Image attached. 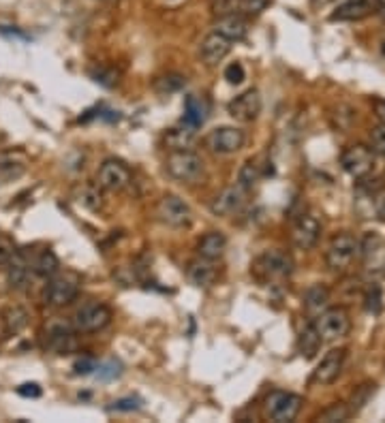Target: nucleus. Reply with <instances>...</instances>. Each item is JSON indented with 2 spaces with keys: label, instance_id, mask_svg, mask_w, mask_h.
<instances>
[{
  "label": "nucleus",
  "instance_id": "nucleus-22",
  "mask_svg": "<svg viewBox=\"0 0 385 423\" xmlns=\"http://www.w3.org/2000/svg\"><path fill=\"white\" fill-rule=\"evenodd\" d=\"M360 255L364 257L369 270L373 274H384L385 276V244L377 235L369 238L366 242H360Z\"/></svg>",
  "mask_w": 385,
  "mask_h": 423
},
{
  "label": "nucleus",
  "instance_id": "nucleus-32",
  "mask_svg": "<svg viewBox=\"0 0 385 423\" xmlns=\"http://www.w3.org/2000/svg\"><path fill=\"white\" fill-rule=\"evenodd\" d=\"M259 178H261V169H259V165L255 163V160H246L244 165H242V169H240V175H238V184L242 186V188H253L257 182H259Z\"/></svg>",
  "mask_w": 385,
  "mask_h": 423
},
{
  "label": "nucleus",
  "instance_id": "nucleus-19",
  "mask_svg": "<svg viewBox=\"0 0 385 423\" xmlns=\"http://www.w3.org/2000/svg\"><path fill=\"white\" fill-rule=\"evenodd\" d=\"M371 13H377L375 0H345L332 13V19L334 21H360V19L369 17Z\"/></svg>",
  "mask_w": 385,
  "mask_h": 423
},
{
  "label": "nucleus",
  "instance_id": "nucleus-9",
  "mask_svg": "<svg viewBox=\"0 0 385 423\" xmlns=\"http://www.w3.org/2000/svg\"><path fill=\"white\" fill-rule=\"evenodd\" d=\"M156 214L167 227L174 229H184L193 223V210L178 195H165L156 208Z\"/></svg>",
  "mask_w": 385,
  "mask_h": 423
},
{
  "label": "nucleus",
  "instance_id": "nucleus-34",
  "mask_svg": "<svg viewBox=\"0 0 385 423\" xmlns=\"http://www.w3.org/2000/svg\"><path fill=\"white\" fill-rule=\"evenodd\" d=\"M375 383H364V385H360L356 392H354V398H351V404H349V409H351V413H358L360 409H364V404L371 400V396L375 394Z\"/></svg>",
  "mask_w": 385,
  "mask_h": 423
},
{
  "label": "nucleus",
  "instance_id": "nucleus-36",
  "mask_svg": "<svg viewBox=\"0 0 385 423\" xmlns=\"http://www.w3.org/2000/svg\"><path fill=\"white\" fill-rule=\"evenodd\" d=\"M369 139H371V150L375 152V154H379V156H384L385 158V124H377L375 128H371V135H369Z\"/></svg>",
  "mask_w": 385,
  "mask_h": 423
},
{
  "label": "nucleus",
  "instance_id": "nucleus-10",
  "mask_svg": "<svg viewBox=\"0 0 385 423\" xmlns=\"http://www.w3.org/2000/svg\"><path fill=\"white\" fill-rule=\"evenodd\" d=\"M206 143L216 154H236L244 148L246 135L244 131L236 126H221V128L210 131V135L206 137Z\"/></svg>",
  "mask_w": 385,
  "mask_h": 423
},
{
  "label": "nucleus",
  "instance_id": "nucleus-7",
  "mask_svg": "<svg viewBox=\"0 0 385 423\" xmlns=\"http://www.w3.org/2000/svg\"><path fill=\"white\" fill-rule=\"evenodd\" d=\"M79 293V278L75 274H54L45 289V302L54 308L71 304Z\"/></svg>",
  "mask_w": 385,
  "mask_h": 423
},
{
  "label": "nucleus",
  "instance_id": "nucleus-17",
  "mask_svg": "<svg viewBox=\"0 0 385 423\" xmlns=\"http://www.w3.org/2000/svg\"><path fill=\"white\" fill-rule=\"evenodd\" d=\"M6 263H9V270H6L9 287L15 289V291L26 289L28 282H30V276H32V263H30L28 255L24 250H15Z\"/></svg>",
  "mask_w": 385,
  "mask_h": 423
},
{
  "label": "nucleus",
  "instance_id": "nucleus-43",
  "mask_svg": "<svg viewBox=\"0 0 385 423\" xmlns=\"http://www.w3.org/2000/svg\"><path fill=\"white\" fill-rule=\"evenodd\" d=\"M15 253V248H13V244L6 240V238H2L0 235V265H4L9 259H11V255Z\"/></svg>",
  "mask_w": 385,
  "mask_h": 423
},
{
  "label": "nucleus",
  "instance_id": "nucleus-49",
  "mask_svg": "<svg viewBox=\"0 0 385 423\" xmlns=\"http://www.w3.org/2000/svg\"><path fill=\"white\" fill-rule=\"evenodd\" d=\"M330 2H334V0H315V4H321V6L324 4H330Z\"/></svg>",
  "mask_w": 385,
  "mask_h": 423
},
{
  "label": "nucleus",
  "instance_id": "nucleus-26",
  "mask_svg": "<svg viewBox=\"0 0 385 423\" xmlns=\"http://www.w3.org/2000/svg\"><path fill=\"white\" fill-rule=\"evenodd\" d=\"M195 141V128L184 124V126H176V128H169L167 135H165V143L171 152L176 150H191Z\"/></svg>",
  "mask_w": 385,
  "mask_h": 423
},
{
  "label": "nucleus",
  "instance_id": "nucleus-4",
  "mask_svg": "<svg viewBox=\"0 0 385 423\" xmlns=\"http://www.w3.org/2000/svg\"><path fill=\"white\" fill-rule=\"evenodd\" d=\"M302 396L291 394V392H272L266 398V417L270 422L276 423H289L298 417V413L302 411Z\"/></svg>",
  "mask_w": 385,
  "mask_h": 423
},
{
  "label": "nucleus",
  "instance_id": "nucleus-45",
  "mask_svg": "<svg viewBox=\"0 0 385 423\" xmlns=\"http://www.w3.org/2000/svg\"><path fill=\"white\" fill-rule=\"evenodd\" d=\"M17 394L24 396V398H39L41 396V387L36 383H26V385H21L17 389Z\"/></svg>",
  "mask_w": 385,
  "mask_h": 423
},
{
  "label": "nucleus",
  "instance_id": "nucleus-48",
  "mask_svg": "<svg viewBox=\"0 0 385 423\" xmlns=\"http://www.w3.org/2000/svg\"><path fill=\"white\" fill-rule=\"evenodd\" d=\"M377 2V13L385 19V0H375Z\"/></svg>",
  "mask_w": 385,
  "mask_h": 423
},
{
  "label": "nucleus",
  "instance_id": "nucleus-41",
  "mask_svg": "<svg viewBox=\"0 0 385 423\" xmlns=\"http://www.w3.org/2000/svg\"><path fill=\"white\" fill-rule=\"evenodd\" d=\"M96 366H99V364H96L94 357H81V360L75 362L73 368H75V374H84V377H86V374H92V372L96 370Z\"/></svg>",
  "mask_w": 385,
  "mask_h": 423
},
{
  "label": "nucleus",
  "instance_id": "nucleus-50",
  "mask_svg": "<svg viewBox=\"0 0 385 423\" xmlns=\"http://www.w3.org/2000/svg\"><path fill=\"white\" fill-rule=\"evenodd\" d=\"M384 180H385V178H384Z\"/></svg>",
  "mask_w": 385,
  "mask_h": 423
},
{
  "label": "nucleus",
  "instance_id": "nucleus-47",
  "mask_svg": "<svg viewBox=\"0 0 385 423\" xmlns=\"http://www.w3.org/2000/svg\"><path fill=\"white\" fill-rule=\"evenodd\" d=\"M9 338V332H6V325H4V319H2V312H0V340Z\"/></svg>",
  "mask_w": 385,
  "mask_h": 423
},
{
  "label": "nucleus",
  "instance_id": "nucleus-37",
  "mask_svg": "<svg viewBox=\"0 0 385 423\" xmlns=\"http://www.w3.org/2000/svg\"><path fill=\"white\" fill-rule=\"evenodd\" d=\"M225 79L231 83V86H240L244 79H246V71H244V66L240 64V62H231L227 68H225Z\"/></svg>",
  "mask_w": 385,
  "mask_h": 423
},
{
  "label": "nucleus",
  "instance_id": "nucleus-28",
  "mask_svg": "<svg viewBox=\"0 0 385 423\" xmlns=\"http://www.w3.org/2000/svg\"><path fill=\"white\" fill-rule=\"evenodd\" d=\"M32 270H34L36 276H41V278H51L54 274H58L60 261H58V257H56L51 250H43V253L34 259Z\"/></svg>",
  "mask_w": 385,
  "mask_h": 423
},
{
  "label": "nucleus",
  "instance_id": "nucleus-20",
  "mask_svg": "<svg viewBox=\"0 0 385 423\" xmlns=\"http://www.w3.org/2000/svg\"><path fill=\"white\" fill-rule=\"evenodd\" d=\"M231 45H234L231 41H227L225 36L212 32V34H208L204 39V43L199 47V53H201L206 64H219L223 58H227V53L231 51Z\"/></svg>",
  "mask_w": 385,
  "mask_h": 423
},
{
  "label": "nucleus",
  "instance_id": "nucleus-5",
  "mask_svg": "<svg viewBox=\"0 0 385 423\" xmlns=\"http://www.w3.org/2000/svg\"><path fill=\"white\" fill-rule=\"evenodd\" d=\"M341 165L351 178L366 180L375 169V152L371 150V146L354 143L345 148V152L341 154Z\"/></svg>",
  "mask_w": 385,
  "mask_h": 423
},
{
  "label": "nucleus",
  "instance_id": "nucleus-1",
  "mask_svg": "<svg viewBox=\"0 0 385 423\" xmlns=\"http://www.w3.org/2000/svg\"><path fill=\"white\" fill-rule=\"evenodd\" d=\"M165 171L171 180L180 182V184H195L204 178V160L201 156H197L191 150H176L169 152V156L165 158Z\"/></svg>",
  "mask_w": 385,
  "mask_h": 423
},
{
  "label": "nucleus",
  "instance_id": "nucleus-38",
  "mask_svg": "<svg viewBox=\"0 0 385 423\" xmlns=\"http://www.w3.org/2000/svg\"><path fill=\"white\" fill-rule=\"evenodd\" d=\"M88 210H99L101 208V193H99V188H94V186H86L84 190H81V199H79Z\"/></svg>",
  "mask_w": 385,
  "mask_h": 423
},
{
  "label": "nucleus",
  "instance_id": "nucleus-29",
  "mask_svg": "<svg viewBox=\"0 0 385 423\" xmlns=\"http://www.w3.org/2000/svg\"><path fill=\"white\" fill-rule=\"evenodd\" d=\"M26 167L19 160H13L9 156H0V186H6L24 175Z\"/></svg>",
  "mask_w": 385,
  "mask_h": 423
},
{
  "label": "nucleus",
  "instance_id": "nucleus-30",
  "mask_svg": "<svg viewBox=\"0 0 385 423\" xmlns=\"http://www.w3.org/2000/svg\"><path fill=\"white\" fill-rule=\"evenodd\" d=\"M2 319H4V325H6L9 336L19 334V332L28 325V312H26L24 308H17V306L6 308V310L2 312Z\"/></svg>",
  "mask_w": 385,
  "mask_h": 423
},
{
  "label": "nucleus",
  "instance_id": "nucleus-27",
  "mask_svg": "<svg viewBox=\"0 0 385 423\" xmlns=\"http://www.w3.org/2000/svg\"><path fill=\"white\" fill-rule=\"evenodd\" d=\"M321 345H324V340H321V336L317 334V330H315V325H313V323L300 332V338H298V349H300V353H302L306 360H313V357L319 353Z\"/></svg>",
  "mask_w": 385,
  "mask_h": 423
},
{
  "label": "nucleus",
  "instance_id": "nucleus-2",
  "mask_svg": "<svg viewBox=\"0 0 385 423\" xmlns=\"http://www.w3.org/2000/svg\"><path fill=\"white\" fill-rule=\"evenodd\" d=\"M358 255H360V240L351 233H339L332 238L328 246L326 261L332 272H345L356 261Z\"/></svg>",
  "mask_w": 385,
  "mask_h": 423
},
{
  "label": "nucleus",
  "instance_id": "nucleus-14",
  "mask_svg": "<svg viewBox=\"0 0 385 423\" xmlns=\"http://www.w3.org/2000/svg\"><path fill=\"white\" fill-rule=\"evenodd\" d=\"M45 347L56 355H66L75 351L77 347L75 327L66 323H51L45 332Z\"/></svg>",
  "mask_w": 385,
  "mask_h": 423
},
{
  "label": "nucleus",
  "instance_id": "nucleus-16",
  "mask_svg": "<svg viewBox=\"0 0 385 423\" xmlns=\"http://www.w3.org/2000/svg\"><path fill=\"white\" fill-rule=\"evenodd\" d=\"M345 357H347V351H345V349H334V351H330V353L319 362V366L315 368V372H313V383H317V385H332V383L341 377V372H343Z\"/></svg>",
  "mask_w": 385,
  "mask_h": 423
},
{
  "label": "nucleus",
  "instance_id": "nucleus-8",
  "mask_svg": "<svg viewBox=\"0 0 385 423\" xmlns=\"http://www.w3.org/2000/svg\"><path fill=\"white\" fill-rule=\"evenodd\" d=\"M111 323V310L105 304H86L73 315V327L81 334H94Z\"/></svg>",
  "mask_w": 385,
  "mask_h": 423
},
{
  "label": "nucleus",
  "instance_id": "nucleus-6",
  "mask_svg": "<svg viewBox=\"0 0 385 423\" xmlns=\"http://www.w3.org/2000/svg\"><path fill=\"white\" fill-rule=\"evenodd\" d=\"M255 272L264 280H285L294 272V259L283 250H266L255 261Z\"/></svg>",
  "mask_w": 385,
  "mask_h": 423
},
{
  "label": "nucleus",
  "instance_id": "nucleus-21",
  "mask_svg": "<svg viewBox=\"0 0 385 423\" xmlns=\"http://www.w3.org/2000/svg\"><path fill=\"white\" fill-rule=\"evenodd\" d=\"M186 276L191 280L193 287L197 289H208L210 285H214L216 280V267H214V261H208V259H193L186 267Z\"/></svg>",
  "mask_w": 385,
  "mask_h": 423
},
{
  "label": "nucleus",
  "instance_id": "nucleus-46",
  "mask_svg": "<svg viewBox=\"0 0 385 423\" xmlns=\"http://www.w3.org/2000/svg\"><path fill=\"white\" fill-rule=\"evenodd\" d=\"M375 113H377V118L385 124V101H381V98L375 101Z\"/></svg>",
  "mask_w": 385,
  "mask_h": 423
},
{
  "label": "nucleus",
  "instance_id": "nucleus-15",
  "mask_svg": "<svg viewBox=\"0 0 385 423\" xmlns=\"http://www.w3.org/2000/svg\"><path fill=\"white\" fill-rule=\"evenodd\" d=\"M294 244L300 248V250H311L317 246L319 238H321V223L317 216L313 214H302L296 225H294Z\"/></svg>",
  "mask_w": 385,
  "mask_h": 423
},
{
  "label": "nucleus",
  "instance_id": "nucleus-25",
  "mask_svg": "<svg viewBox=\"0 0 385 423\" xmlns=\"http://www.w3.org/2000/svg\"><path fill=\"white\" fill-rule=\"evenodd\" d=\"M330 304V291L321 285H313L306 293H304V306L306 312L315 319L317 315H321Z\"/></svg>",
  "mask_w": 385,
  "mask_h": 423
},
{
  "label": "nucleus",
  "instance_id": "nucleus-31",
  "mask_svg": "<svg viewBox=\"0 0 385 423\" xmlns=\"http://www.w3.org/2000/svg\"><path fill=\"white\" fill-rule=\"evenodd\" d=\"M351 415H354V413H351L349 404H345V402H336V404L328 407V409H326L317 419L324 423H339V422H347Z\"/></svg>",
  "mask_w": 385,
  "mask_h": 423
},
{
  "label": "nucleus",
  "instance_id": "nucleus-3",
  "mask_svg": "<svg viewBox=\"0 0 385 423\" xmlns=\"http://www.w3.org/2000/svg\"><path fill=\"white\" fill-rule=\"evenodd\" d=\"M313 325L324 342H334L349 334L351 319H349L347 310H343V308H326L321 315L315 317Z\"/></svg>",
  "mask_w": 385,
  "mask_h": 423
},
{
  "label": "nucleus",
  "instance_id": "nucleus-18",
  "mask_svg": "<svg viewBox=\"0 0 385 423\" xmlns=\"http://www.w3.org/2000/svg\"><path fill=\"white\" fill-rule=\"evenodd\" d=\"M214 32L225 36L231 43L244 41L249 34V24L240 13H227V15H219V19L214 21Z\"/></svg>",
  "mask_w": 385,
  "mask_h": 423
},
{
  "label": "nucleus",
  "instance_id": "nucleus-39",
  "mask_svg": "<svg viewBox=\"0 0 385 423\" xmlns=\"http://www.w3.org/2000/svg\"><path fill=\"white\" fill-rule=\"evenodd\" d=\"M366 308H369L371 312H379V310H381V289H379L377 285L371 287L369 293H366Z\"/></svg>",
  "mask_w": 385,
  "mask_h": 423
},
{
  "label": "nucleus",
  "instance_id": "nucleus-23",
  "mask_svg": "<svg viewBox=\"0 0 385 423\" xmlns=\"http://www.w3.org/2000/svg\"><path fill=\"white\" fill-rule=\"evenodd\" d=\"M208 113H210V103H208L206 96H199V94H189L186 96V101H184V124L197 128L208 120Z\"/></svg>",
  "mask_w": 385,
  "mask_h": 423
},
{
  "label": "nucleus",
  "instance_id": "nucleus-40",
  "mask_svg": "<svg viewBox=\"0 0 385 423\" xmlns=\"http://www.w3.org/2000/svg\"><path fill=\"white\" fill-rule=\"evenodd\" d=\"M120 374V366L116 362H109V364H103V366H96V379L101 381H109L114 377Z\"/></svg>",
  "mask_w": 385,
  "mask_h": 423
},
{
  "label": "nucleus",
  "instance_id": "nucleus-13",
  "mask_svg": "<svg viewBox=\"0 0 385 423\" xmlns=\"http://www.w3.org/2000/svg\"><path fill=\"white\" fill-rule=\"evenodd\" d=\"M261 107H264V101H261V94L259 90L251 88L246 92H242L240 96H236L229 105H227V111L234 120H240V122H253L259 113H261Z\"/></svg>",
  "mask_w": 385,
  "mask_h": 423
},
{
  "label": "nucleus",
  "instance_id": "nucleus-12",
  "mask_svg": "<svg viewBox=\"0 0 385 423\" xmlns=\"http://www.w3.org/2000/svg\"><path fill=\"white\" fill-rule=\"evenodd\" d=\"M246 203V188H242L240 184L236 186H227L225 190H221L212 203H210V212L214 216H221V218H227V216H234L238 214Z\"/></svg>",
  "mask_w": 385,
  "mask_h": 423
},
{
  "label": "nucleus",
  "instance_id": "nucleus-33",
  "mask_svg": "<svg viewBox=\"0 0 385 423\" xmlns=\"http://www.w3.org/2000/svg\"><path fill=\"white\" fill-rule=\"evenodd\" d=\"M270 6V0H234V13L259 15Z\"/></svg>",
  "mask_w": 385,
  "mask_h": 423
},
{
  "label": "nucleus",
  "instance_id": "nucleus-44",
  "mask_svg": "<svg viewBox=\"0 0 385 423\" xmlns=\"http://www.w3.org/2000/svg\"><path fill=\"white\" fill-rule=\"evenodd\" d=\"M94 77H96L94 81H99L103 86H114L118 81V73H114V71H99Z\"/></svg>",
  "mask_w": 385,
  "mask_h": 423
},
{
  "label": "nucleus",
  "instance_id": "nucleus-11",
  "mask_svg": "<svg viewBox=\"0 0 385 423\" xmlns=\"http://www.w3.org/2000/svg\"><path fill=\"white\" fill-rule=\"evenodd\" d=\"M99 186L105 188V190H111V193H118V190H124L129 184H131V169L118 160V158H107L101 167H99Z\"/></svg>",
  "mask_w": 385,
  "mask_h": 423
},
{
  "label": "nucleus",
  "instance_id": "nucleus-42",
  "mask_svg": "<svg viewBox=\"0 0 385 423\" xmlns=\"http://www.w3.org/2000/svg\"><path fill=\"white\" fill-rule=\"evenodd\" d=\"M137 409H139V400H135V398H122V400L114 402V407H111V411H124V413L137 411Z\"/></svg>",
  "mask_w": 385,
  "mask_h": 423
},
{
  "label": "nucleus",
  "instance_id": "nucleus-35",
  "mask_svg": "<svg viewBox=\"0 0 385 423\" xmlns=\"http://www.w3.org/2000/svg\"><path fill=\"white\" fill-rule=\"evenodd\" d=\"M184 77L182 75H176V73H169V75H163V77H159L156 79V90L161 92V94H169V92H178L182 86H184Z\"/></svg>",
  "mask_w": 385,
  "mask_h": 423
},
{
  "label": "nucleus",
  "instance_id": "nucleus-24",
  "mask_svg": "<svg viewBox=\"0 0 385 423\" xmlns=\"http://www.w3.org/2000/svg\"><path fill=\"white\" fill-rule=\"evenodd\" d=\"M225 250H227V238L219 231L206 233L197 244V255L208 261H219L225 255Z\"/></svg>",
  "mask_w": 385,
  "mask_h": 423
}]
</instances>
